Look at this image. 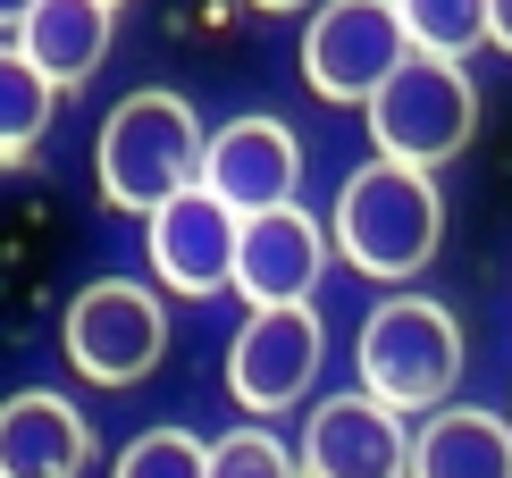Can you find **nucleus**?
Segmentation results:
<instances>
[{"instance_id":"nucleus-1","label":"nucleus","mask_w":512,"mask_h":478,"mask_svg":"<svg viewBox=\"0 0 512 478\" xmlns=\"http://www.w3.org/2000/svg\"><path fill=\"white\" fill-rule=\"evenodd\" d=\"M445 244V202L429 185V168L412 160H361L345 193H336V252L378 286H403L412 269H429V252Z\"/></svg>"},{"instance_id":"nucleus-2","label":"nucleus","mask_w":512,"mask_h":478,"mask_svg":"<svg viewBox=\"0 0 512 478\" xmlns=\"http://www.w3.org/2000/svg\"><path fill=\"white\" fill-rule=\"evenodd\" d=\"M202 177V135H194V110L160 84L126 93L110 126H101V193L135 219H152L168 193H185Z\"/></svg>"},{"instance_id":"nucleus-3","label":"nucleus","mask_w":512,"mask_h":478,"mask_svg":"<svg viewBox=\"0 0 512 478\" xmlns=\"http://www.w3.org/2000/svg\"><path fill=\"white\" fill-rule=\"evenodd\" d=\"M361 118H370L378 160L437 168V160H454V151L471 143V126H479V93H471V76H462V59L412 51V59H403V68L378 84L370 101H361Z\"/></svg>"},{"instance_id":"nucleus-4","label":"nucleus","mask_w":512,"mask_h":478,"mask_svg":"<svg viewBox=\"0 0 512 478\" xmlns=\"http://www.w3.org/2000/svg\"><path fill=\"white\" fill-rule=\"evenodd\" d=\"M462 378V328L429 294H395L361 319V386L395 411H429Z\"/></svg>"},{"instance_id":"nucleus-5","label":"nucleus","mask_w":512,"mask_h":478,"mask_svg":"<svg viewBox=\"0 0 512 478\" xmlns=\"http://www.w3.org/2000/svg\"><path fill=\"white\" fill-rule=\"evenodd\" d=\"M403 59L412 34L395 0H319V17L303 26V76L319 101H370Z\"/></svg>"},{"instance_id":"nucleus-6","label":"nucleus","mask_w":512,"mask_h":478,"mask_svg":"<svg viewBox=\"0 0 512 478\" xmlns=\"http://www.w3.org/2000/svg\"><path fill=\"white\" fill-rule=\"evenodd\" d=\"M68 361L84 369L93 386H135L143 369L168 353V319H160V294L135 286V277H101L68 302Z\"/></svg>"},{"instance_id":"nucleus-7","label":"nucleus","mask_w":512,"mask_h":478,"mask_svg":"<svg viewBox=\"0 0 512 478\" xmlns=\"http://www.w3.org/2000/svg\"><path fill=\"white\" fill-rule=\"evenodd\" d=\"M319 353H328V328H319L311 302H269V311H252L244 336L227 344V395H236L252 420H277L286 403L311 395Z\"/></svg>"},{"instance_id":"nucleus-8","label":"nucleus","mask_w":512,"mask_h":478,"mask_svg":"<svg viewBox=\"0 0 512 478\" xmlns=\"http://www.w3.org/2000/svg\"><path fill=\"white\" fill-rule=\"evenodd\" d=\"M143 244H152V269L168 294L185 302H210L236 286V244H244V210H227L219 193H210L202 177L185 193H168V202L143 219Z\"/></svg>"},{"instance_id":"nucleus-9","label":"nucleus","mask_w":512,"mask_h":478,"mask_svg":"<svg viewBox=\"0 0 512 478\" xmlns=\"http://www.w3.org/2000/svg\"><path fill=\"white\" fill-rule=\"evenodd\" d=\"M303 478H412V437L403 411L361 395H328L303 428Z\"/></svg>"},{"instance_id":"nucleus-10","label":"nucleus","mask_w":512,"mask_h":478,"mask_svg":"<svg viewBox=\"0 0 512 478\" xmlns=\"http://www.w3.org/2000/svg\"><path fill=\"white\" fill-rule=\"evenodd\" d=\"M319 269H328V227L311 210L277 202V210H252L244 219V244H236V294L252 311L269 302H311Z\"/></svg>"},{"instance_id":"nucleus-11","label":"nucleus","mask_w":512,"mask_h":478,"mask_svg":"<svg viewBox=\"0 0 512 478\" xmlns=\"http://www.w3.org/2000/svg\"><path fill=\"white\" fill-rule=\"evenodd\" d=\"M294 177H303V143L277 118H227L219 135L202 143V185L219 193L227 210H277L294 202Z\"/></svg>"},{"instance_id":"nucleus-12","label":"nucleus","mask_w":512,"mask_h":478,"mask_svg":"<svg viewBox=\"0 0 512 478\" xmlns=\"http://www.w3.org/2000/svg\"><path fill=\"white\" fill-rule=\"evenodd\" d=\"M93 462V428L68 395L26 386L0 403V478H84Z\"/></svg>"},{"instance_id":"nucleus-13","label":"nucleus","mask_w":512,"mask_h":478,"mask_svg":"<svg viewBox=\"0 0 512 478\" xmlns=\"http://www.w3.org/2000/svg\"><path fill=\"white\" fill-rule=\"evenodd\" d=\"M110 34H118V0H34L26 26L9 42L59 84V93H76V84L110 59Z\"/></svg>"},{"instance_id":"nucleus-14","label":"nucleus","mask_w":512,"mask_h":478,"mask_svg":"<svg viewBox=\"0 0 512 478\" xmlns=\"http://www.w3.org/2000/svg\"><path fill=\"white\" fill-rule=\"evenodd\" d=\"M412 478H512V428L496 411H437L412 437Z\"/></svg>"},{"instance_id":"nucleus-15","label":"nucleus","mask_w":512,"mask_h":478,"mask_svg":"<svg viewBox=\"0 0 512 478\" xmlns=\"http://www.w3.org/2000/svg\"><path fill=\"white\" fill-rule=\"evenodd\" d=\"M51 101H59V84L42 76L17 42H0V160H26V151L42 143Z\"/></svg>"},{"instance_id":"nucleus-16","label":"nucleus","mask_w":512,"mask_h":478,"mask_svg":"<svg viewBox=\"0 0 512 478\" xmlns=\"http://www.w3.org/2000/svg\"><path fill=\"white\" fill-rule=\"evenodd\" d=\"M403 9V34L412 51H437V59H471L487 42V0H395Z\"/></svg>"},{"instance_id":"nucleus-17","label":"nucleus","mask_w":512,"mask_h":478,"mask_svg":"<svg viewBox=\"0 0 512 478\" xmlns=\"http://www.w3.org/2000/svg\"><path fill=\"white\" fill-rule=\"evenodd\" d=\"M110 478H210V445L185 437V428H143V437L118 453Z\"/></svg>"},{"instance_id":"nucleus-18","label":"nucleus","mask_w":512,"mask_h":478,"mask_svg":"<svg viewBox=\"0 0 512 478\" xmlns=\"http://www.w3.org/2000/svg\"><path fill=\"white\" fill-rule=\"evenodd\" d=\"M210 478H303V470H294V453L269 428H236V437L210 445Z\"/></svg>"},{"instance_id":"nucleus-19","label":"nucleus","mask_w":512,"mask_h":478,"mask_svg":"<svg viewBox=\"0 0 512 478\" xmlns=\"http://www.w3.org/2000/svg\"><path fill=\"white\" fill-rule=\"evenodd\" d=\"M487 42H496V51H512V0H487Z\"/></svg>"},{"instance_id":"nucleus-20","label":"nucleus","mask_w":512,"mask_h":478,"mask_svg":"<svg viewBox=\"0 0 512 478\" xmlns=\"http://www.w3.org/2000/svg\"><path fill=\"white\" fill-rule=\"evenodd\" d=\"M26 9H34V0H0V34H17V26H26Z\"/></svg>"},{"instance_id":"nucleus-21","label":"nucleus","mask_w":512,"mask_h":478,"mask_svg":"<svg viewBox=\"0 0 512 478\" xmlns=\"http://www.w3.org/2000/svg\"><path fill=\"white\" fill-rule=\"evenodd\" d=\"M252 9H269V17H277V9H303V0H252Z\"/></svg>"}]
</instances>
